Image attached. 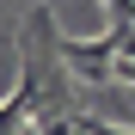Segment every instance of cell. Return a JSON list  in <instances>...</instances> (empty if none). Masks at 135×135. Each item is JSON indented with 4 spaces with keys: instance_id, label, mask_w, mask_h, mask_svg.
<instances>
[{
    "instance_id": "3957f363",
    "label": "cell",
    "mask_w": 135,
    "mask_h": 135,
    "mask_svg": "<svg viewBox=\"0 0 135 135\" xmlns=\"http://www.w3.org/2000/svg\"><path fill=\"white\" fill-rule=\"evenodd\" d=\"M18 135H37V123H25V129H18Z\"/></svg>"
},
{
    "instance_id": "7a4b0ae2",
    "label": "cell",
    "mask_w": 135,
    "mask_h": 135,
    "mask_svg": "<svg viewBox=\"0 0 135 135\" xmlns=\"http://www.w3.org/2000/svg\"><path fill=\"white\" fill-rule=\"evenodd\" d=\"M80 135H135V129H117V123H98V117H74Z\"/></svg>"
},
{
    "instance_id": "6da1fadb",
    "label": "cell",
    "mask_w": 135,
    "mask_h": 135,
    "mask_svg": "<svg viewBox=\"0 0 135 135\" xmlns=\"http://www.w3.org/2000/svg\"><path fill=\"white\" fill-rule=\"evenodd\" d=\"M37 135H80V123H74V117H43Z\"/></svg>"
}]
</instances>
